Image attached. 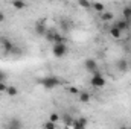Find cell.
Returning <instances> with one entry per match:
<instances>
[{
    "label": "cell",
    "instance_id": "obj_1",
    "mask_svg": "<svg viewBox=\"0 0 131 129\" xmlns=\"http://www.w3.org/2000/svg\"><path fill=\"white\" fill-rule=\"evenodd\" d=\"M38 84H40L43 88H46V90H53V88L60 87V85L63 84V81H61L58 76H55V74H47V76L38 79Z\"/></svg>",
    "mask_w": 131,
    "mask_h": 129
},
{
    "label": "cell",
    "instance_id": "obj_2",
    "mask_svg": "<svg viewBox=\"0 0 131 129\" xmlns=\"http://www.w3.org/2000/svg\"><path fill=\"white\" fill-rule=\"evenodd\" d=\"M0 44H2V50L6 55H11V53H17L18 52V47H15V44L9 38H6V36H2L0 38Z\"/></svg>",
    "mask_w": 131,
    "mask_h": 129
},
{
    "label": "cell",
    "instance_id": "obj_3",
    "mask_svg": "<svg viewBox=\"0 0 131 129\" xmlns=\"http://www.w3.org/2000/svg\"><path fill=\"white\" fill-rule=\"evenodd\" d=\"M67 50H69L67 43H58V44H53L52 46V53H53L55 58H63V56H66L67 55Z\"/></svg>",
    "mask_w": 131,
    "mask_h": 129
},
{
    "label": "cell",
    "instance_id": "obj_4",
    "mask_svg": "<svg viewBox=\"0 0 131 129\" xmlns=\"http://www.w3.org/2000/svg\"><path fill=\"white\" fill-rule=\"evenodd\" d=\"M105 84H107V81H105V78H104L99 71L95 73V74L90 78V85H92L93 88H104Z\"/></svg>",
    "mask_w": 131,
    "mask_h": 129
},
{
    "label": "cell",
    "instance_id": "obj_5",
    "mask_svg": "<svg viewBox=\"0 0 131 129\" xmlns=\"http://www.w3.org/2000/svg\"><path fill=\"white\" fill-rule=\"evenodd\" d=\"M84 68H85L89 73H92V76H93L95 73H98V71H99L98 62H96L95 59H92V58H89V59H85V61H84Z\"/></svg>",
    "mask_w": 131,
    "mask_h": 129
},
{
    "label": "cell",
    "instance_id": "obj_6",
    "mask_svg": "<svg viewBox=\"0 0 131 129\" xmlns=\"http://www.w3.org/2000/svg\"><path fill=\"white\" fill-rule=\"evenodd\" d=\"M34 29H35V33H37L38 36H44V35H46V32L49 31V29H47L46 21H41V20L35 23V28H34Z\"/></svg>",
    "mask_w": 131,
    "mask_h": 129
},
{
    "label": "cell",
    "instance_id": "obj_7",
    "mask_svg": "<svg viewBox=\"0 0 131 129\" xmlns=\"http://www.w3.org/2000/svg\"><path fill=\"white\" fill-rule=\"evenodd\" d=\"M87 126H89V120L85 117H78V119H75L72 129H87Z\"/></svg>",
    "mask_w": 131,
    "mask_h": 129
},
{
    "label": "cell",
    "instance_id": "obj_8",
    "mask_svg": "<svg viewBox=\"0 0 131 129\" xmlns=\"http://www.w3.org/2000/svg\"><path fill=\"white\" fill-rule=\"evenodd\" d=\"M116 68H117L121 73H127V71L130 70V62H128L125 58H121V59H117V62H116Z\"/></svg>",
    "mask_w": 131,
    "mask_h": 129
},
{
    "label": "cell",
    "instance_id": "obj_9",
    "mask_svg": "<svg viewBox=\"0 0 131 129\" xmlns=\"http://www.w3.org/2000/svg\"><path fill=\"white\" fill-rule=\"evenodd\" d=\"M113 26H116V28H117V29H119L121 32H124V31H128V29H130L131 21H128V20H124V18H122V20L116 21V23H114Z\"/></svg>",
    "mask_w": 131,
    "mask_h": 129
},
{
    "label": "cell",
    "instance_id": "obj_10",
    "mask_svg": "<svg viewBox=\"0 0 131 129\" xmlns=\"http://www.w3.org/2000/svg\"><path fill=\"white\" fill-rule=\"evenodd\" d=\"M90 99H92V96H90V93H87V91H81V93L78 94V100H79L81 103H89Z\"/></svg>",
    "mask_w": 131,
    "mask_h": 129
},
{
    "label": "cell",
    "instance_id": "obj_11",
    "mask_svg": "<svg viewBox=\"0 0 131 129\" xmlns=\"http://www.w3.org/2000/svg\"><path fill=\"white\" fill-rule=\"evenodd\" d=\"M99 17H101V20H102V21H105V23H108V21H111V20L114 18L113 12H108V11H104L102 14H99Z\"/></svg>",
    "mask_w": 131,
    "mask_h": 129
},
{
    "label": "cell",
    "instance_id": "obj_12",
    "mask_svg": "<svg viewBox=\"0 0 131 129\" xmlns=\"http://www.w3.org/2000/svg\"><path fill=\"white\" fill-rule=\"evenodd\" d=\"M110 36H113L114 40H119V38H122V32L116 26H111L110 28Z\"/></svg>",
    "mask_w": 131,
    "mask_h": 129
},
{
    "label": "cell",
    "instance_id": "obj_13",
    "mask_svg": "<svg viewBox=\"0 0 131 129\" xmlns=\"http://www.w3.org/2000/svg\"><path fill=\"white\" fill-rule=\"evenodd\" d=\"M73 122H75V119H73L69 112H66L64 115H63V123H64L66 126H72V125H73Z\"/></svg>",
    "mask_w": 131,
    "mask_h": 129
},
{
    "label": "cell",
    "instance_id": "obj_14",
    "mask_svg": "<svg viewBox=\"0 0 131 129\" xmlns=\"http://www.w3.org/2000/svg\"><path fill=\"white\" fill-rule=\"evenodd\" d=\"M6 94H8L9 97H15L17 94H18V90H17V87H14V85H8Z\"/></svg>",
    "mask_w": 131,
    "mask_h": 129
},
{
    "label": "cell",
    "instance_id": "obj_15",
    "mask_svg": "<svg viewBox=\"0 0 131 129\" xmlns=\"http://www.w3.org/2000/svg\"><path fill=\"white\" fill-rule=\"evenodd\" d=\"M9 129H21V122L18 119H12L9 123Z\"/></svg>",
    "mask_w": 131,
    "mask_h": 129
},
{
    "label": "cell",
    "instance_id": "obj_16",
    "mask_svg": "<svg viewBox=\"0 0 131 129\" xmlns=\"http://www.w3.org/2000/svg\"><path fill=\"white\" fill-rule=\"evenodd\" d=\"M92 8H93L96 12H99V14H102V12L105 11V5H104V3H92Z\"/></svg>",
    "mask_w": 131,
    "mask_h": 129
},
{
    "label": "cell",
    "instance_id": "obj_17",
    "mask_svg": "<svg viewBox=\"0 0 131 129\" xmlns=\"http://www.w3.org/2000/svg\"><path fill=\"white\" fill-rule=\"evenodd\" d=\"M58 43H66V36H63L61 33L55 32L53 35V44H58Z\"/></svg>",
    "mask_w": 131,
    "mask_h": 129
},
{
    "label": "cell",
    "instance_id": "obj_18",
    "mask_svg": "<svg viewBox=\"0 0 131 129\" xmlns=\"http://www.w3.org/2000/svg\"><path fill=\"white\" fill-rule=\"evenodd\" d=\"M122 15H124V20H131V9L130 6H125L124 9H122Z\"/></svg>",
    "mask_w": 131,
    "mask_h": 129
},
{
    "label": "cell",
    "instance_id": "obj_19",
    "mask_svg": "<svg viewBox=\"0 0 131 129\" xmlns=\"http://www.w3.org/2000/svg\"><path fill=\"white\" fill-rule=\"evenodd\" d=\"M12 6H14L15 9H25V8H26V3L21 2V0H17V2H12Z\"/></svg>",
    "mask_w": 131,
    "mask_h": 129
},
{
    "label": "cell",
    "instance_id": "obj_20",
    "mask_svg": "<svg viewBox=\"0 0 131 129\" xmlns=\"http://www.w3.org/2000/svg\"><path fill=\"white\" fill-rule=\"evenodd\" d=\"M53 35H55V31H53V29H49V31L46 32V35H44V38H46L47 41L53 43Z\"/></svg>",
    "mask_w": 131,
    "mask_h": 129
},
{
    "label": "cell",
    "instance_id": "obj_21",
    "mask_svg": "<svg viewBox=\"0 0 131 129\" xmlns=\"http://www.w3.org/2000/svg\"><path fill=\"white\" fill-rule=\"evenodd\" d=\"M78 5H79L81 8H84V9H90V8H92V3H90V2H85V0H79Z\"/></svg>",
    "mask_w": 131,
    "mask_h": 129
},
{
    "label": "cell",
    "instance_id": "obj_22",
    "mask_svg": "<svg viewBox=\"0 0 131 129\" xmlns=\"http://www.w3.org/2000/svg\"><path fill=\"white\" fill-rule=\"evenodd\" d=\"M61 120V117L58 115V114H50V117H49V122H52V123H57V122H60Z\"/></svg>",
    "mask_w": 131,
    "mask_h": 129
},
{
    "label": "cell",
    "instance_id": "obj_23",
    "mask_svg": "<svg viewBox=\"0 0 131 129\" xmlns=\"http://www.w3.org/2000/svg\"><path fill=\"white\" fill-rule=\"evenodd\" d=\"M43 128L44 129H57V126H55V123H52V122H46Z\"/></svg>",
    "mask_w": 131,
    "mask_h": 129
},
{
    "label": "cell",
    "instance_id": "obj_24",
    "mask_svg": "<svg viewBox=\"0 0 131 129\" xmlns=\"http://www.w3.org/2000/svg\"><path fill=\"white\" fill-rule=\"evenodd\" d=\"M6 78H8V74L3 70H0V82H6Z\"/></svg>",
    "mask_w": 131,
    "mask_h": 129
},
{
    "label": "cell",
    "instance_id": "obj_25",
    "mask_svg": "<svg viewBox=\"0 0 131 129\" xmlns=\"http://www.w3.org/2000/svg\"><path fill=\"white\" fill-rule=\"evenodd\" d=\"M6 90H8L6 82H0V93H6Z\"/></svg>",
    "mask_w": 131,
    "mask_h": 129
},
{
    "label": "cell",
    "instance_id": "obj_26",
    "mask_svg": "<svg viewBox=\"0 0 131 129\" xmlns=\"http://www.w3.org/2000/svg\"><path fill=\"white\" fill-rule=\"evenodd\" d=\"M2 21H5V12L0 11V23H2Z\"/></svg>",
    "mask_w": 131,
    "mask_h": 129
},
{
    "label": "cell",
    "instance_id": "obj_27",
    "mask_svg": "<svg viewBox=\"0 0 131 129\" xmlns=\"http://www.w3.org/2000/svg\"><path fill=\"white\" fill-rule=\"evenodd\" d=\"M70 93H75V94H79V91H78V90H76V88H73V87H72V88H70Z\"/></svg>",
    "mask_w": 131,
    "mask_h": 129
},
{
    "label": "cell",
    "instance_id": "obj_28",
    "mask_svg": "<svg viewBox=\"0 0 131 129\" xmlns=\"http://www.w3.org/2000/svg\"><path fill=\"white\" fill-rule=\"evenodd\" d=\"M121 129H131V126H122Z\"/></svg>",
    "mask_w": 131,
    "mask_h": 129
},
{
    "label": "cell",
    "instance_id": "obj_29",
    "mask_svg": "<svg viewBox=\"0 0 131 129\" xmlns=\"http://www.w3.org/2000/svg\"><path fill=\"white\" fill-rule=\"evenodd\" d=\"M128 6H130V9H131V3H130V5H128Z\"/></svg>",
    "mask_w": 131,
    "mask_h": 129
},
{
    "label": "cell",
    "instance_id": "obj_30",
    "mask_svg": "<svg viewBox=\"0 0 131 129\" xmlns=\"http://www.w3.org/2000/svg\"><path fill=\"white\" fill-rule=\"evenodd\" d=\"M130 40H131V33H130Z\"/></svg>",
    "mask_w": 131,
    "mask_h": 129
},
{
    "label": "cell",
    "instance_id": "obj_31",
    "mask_svg": "<svg viewBox=\"0 0 131 129\" xmlns=\"http://www.w3.org/2000/svg\"><path fill=\"white\" fill-rule=\"evenodd\" d=\"M130 70H131V64H130Z\"/></svg>",
    "mask_w": 131,
    "mask_h": 129
}]
</instances>
